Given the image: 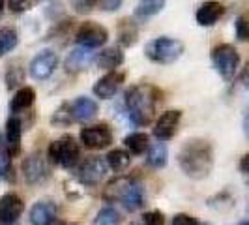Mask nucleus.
Listing matches in <instances>:
<instances>
[{"label":"nucleus","instance_id":"f257e3e1","mask_svg":"<svg viewBox=\"0 0 249 225\" xmlns=\"http://www.w3.org/2000/svg\"><path fill=\"white\" fill-rule=\"evenodd\" d=\"M178 165L182 173L193 180H202L213 169V149L204 139H189L178 150Z\"/></svg>","mask_w":249,"mask_h":225},{"label":"nucleus","instance_id":"f03ea898","mask_svg":"<svg viewBox=\"0 0 249 225\" xmlns=\"http://www.w3.org/2000/svg\"><path fill=\"white\" fill-rule=\"evenodd\" d=\"M161 92L152 85H135L125 92V107L133 124L148 126L156 116Z\"/></svg>","mask_w":249,"mask_h":225},{"label":"nucleus","instance_id":"7ed1b4c3","mask_svg":"<svg viewBox=\"0 0 249 225\" xmlns=\"http://www.w3.org/2000/svg\"><path fill=\"white\" fill-rule=\"evenodd\" d=\"M103 199L109 203H122L125 210L135 212L144 205V188L133 176H118L105 186Z\"/></svg>","mask_w":249,"mask_h":225},{"label":"nucleus","instance_id":"20e7f679","mask_svg":"<svg viewBox=\"0 0 249 225\" xmlns=\"http://www.w3.org/2000/svg\"><path fill=\"white\" fill-rule=\"evenodd\" d=\"M47 156L54 165H60L64 169H71L81 158V150L71 135H64L51 143L47 149Z\"/></svg>","mask_w":249,"mask_h":225},{"label":"nucleus","instance_id":"39448f33","mask_svg":"<svg viewBox=\"0 0 249 225\" xmlns=\"http://www.w3.org/2000/svg\"><path fill=\"white\" fill-rule=\"evenodd\" d=\"M184 53V43L175 38H156L146 45V56L156 64H173Z\"/></svg>","mask_w":249,"mask_h":225},{"label":"nucleus","instance_id":"423d86ee","mask_svg":"<svg viewBox=\"0 0 249 225\" xmlns=\"http://www.w3.org/2000/svg\"><path fill=\"white\" fill-rule=\"evenodd\" d=\"M212 62L213 68L217 70V74L223 77L225 81H231L238 72L240 66V55L238 51L229 45V43H221L212 51Z\"/></svg>","mask_w":249,"mask_h":225},{"label":"nucleus","instance_id":"0eeeda50","mask_svg":"<svg viewBox=\"0 0 249 225\" xmlns=\"http://www.w3.org/2000/svg\"><path fill=\"white\" fill-rule=\"evenodd\" d=\"M107 173H109L107 160L92 156V158H87L85 162L81 163L77 176H79V180L85 186H98V184L103 182V178L107 176Z\"/></svg>","mask_w":249,"mask_h":225},{"label":"nucleus","instance_id":"6e6552de","mask_svg":"<svg viewBox=\"0 0 249 225\" xmlns=\"http://www.w3.org/2000/svg\"><path fill=\"white\" fill-rule=\"evenodd\" d=\"M107 39H109L107 28L98 25V23H92V21L83 23L75 34V41L81 47H88V49H98V47L107 43Z\"/></svg>","mask_w":249,"mask_h":225},{"label":"nucleus","instance_id":"1a4fd4ad","mask_svg":"<svg viewBox=\"0 0 249 225\" xmlns=\"http://www.w3.org/2000/svg\"><path fill=\"white\" fill-rule=\"evenodd\" d=\"M81 143L88 150H103L111 147L112 143V130L107 124H96L83 128L81 131Z\"/></svg>","mask_w":249,"mask_h":225},{"label":"nucleus","instance_id":"9d476101","mask_svg":"<svg viewBox=\"0 0 249 225\" xmlns=\"http://www.w3.org/2000/svg\"><path fill=\"white\" fill-rule=\"evenodd\" d=\"M56 66H58L56 53L51 49H45L41 53H37L36 56L32 58V62L28 66V72L36 81H45V79H49L51 75L54 74Z\"/></svg>","mask_w":249,"mask_h":225},{"label":"nucleus","instance_id":"9b49d317","mask_svg":"<svg viewBox=\"0 0 249 225\" xmlns=\"http://www.w3.org/2000/svg\"><path fill=\"white\" fill-rule=\"evenodd\" d=\"M23 210H25V203L17 193L8 191L0 197V224L2 225L15 224L21 218Z\"/></svg>","mask_w":249,"mask_h":225},{"label":"nucleus","instance_id":"f8f14e48","mask_svg":"<svg viewBox=\"0 0 249 225\" xmlns=\"http://www.w3.org/2000/svg\"><path fill=\"white\" fill-rule=\"evenodd\" d=\"M68 109H70V118L71 122H77V124H87L90 120H94L100 112V107L98 103L90 98H77L75 101L68 103Z\"/></svg>","mask_w":249,"mask_h":225},{"label":"nucleus","instance_id":"ddd939ff","mask_svg":"<svg viewBox=\"0 0 249 225\" xmlns=\"http://www.w3.org/2000/svg\"><path fill=\"white\" fill-rule=\"evenodd\" d=\"M180 120H182V111H176V109L165 111L158 118L156 126H154V137L158 139V141L173 139L176 130H178V126H180Z\"/></svg>","mask_w":249,"mask_h":225},{"label":"nucleus","instance_id":"4468645a","mask_svg":"<svg viewBox=\"0 0 249 225\" xmlns=\"http://www.w3.org/2000/svg\"><path fill=\"white\" fill-rule=\"evenodd\" d=\"M122 83H124V74L111 70L109 74H105L101 79H98V83L94 85V94L101 100H109L118 92Z\"/></svg>","mask_w":249,"mask_h":225},{"label":"nucleus","instance_id":"2eb2a0df","mask_svg":"<svg viewBox=\"0 0 249 225\" xmlns=\"http://www.w3.org/2000/svg\"><path fill=\"white\" fill-rule=\"evenodd\" d=\"M58 218V206L53 201H37L30 208L32 225H53Z\"/></svg>","mask_w":249,"mask_h":225},{"label":"nucleus","instance_id":"dca6fc26","mask_svg":"<svg viewBox=\"0 0 249 225\" xmlns=\"http://www.w3.org/2000/svg\"><path fill=\"white\" fill-rule=\"evenodd\" d=\"M21 169H23V175L28 184H37L47 176V165L39 154H30L28 158H25Z\"/></svg>","mask_w":249,"mask_h":225},{"label":"nucleus","instance_id":"f3484780","mask_svg":"<svg viewBox=\"0 0 249 225\" xmlns=\"http://www.w3.org/2000/svg\"><path fill=\"white\" fill-rule=\"evenodd\" d=\"M96 53H92V49L88 47H79L73 49L68 58H66V70L70 74H77V72H85L92 62H96Z\"/></svg>","mask_w":249,"mask_h":225},{"label":"nucleus","instance_id":"a211bd4d","mask_svg":"<svg viewBox=\"0 0 249 225\" xmlns=\"http://www.w3.org/2000/svg\"><path fill=\"white\" fill-rule=\"evenodd\" d=\"M21 139H23V124L17 116H10L6 122V145L10 154H19L21 150Z\"/></svg>","mask_w":249,"mask_h":225},{"label":"nucleus","instance_id":"6ab92c4d","mask_svg":"<svg viewBox=\"0 0 249 225\" xmlns=\"http://www.w3.org/2000/svg\"><path fill=\"white\" fill-rule=\"evenodd\" d=\"M225 13V8L219 2H204L197 10V23L200 26H212L215 25Z\"/></svg>","mask_w":249,"mask_h":225},{"label":"nucleus","instance_id":"aec40b11","mask_svg":"<svg viewBox=\"0 0 249 225\" xmlns=\"http://www.w3.org/2000/svg\"><path fill=\"white\" fill-rule=\"evenodd\" d=\"M34 101H36V90L32 87H21L13 94L12 101H10V111H12V114L26 111L34 105Z\"/></svg>","mask_w":249,"mask_h":225},{"label":"nucleus","instance_id":"412c9836","mask_svg":"<svg viewBox=\"0 0 249 225\" xmlns=\"http://www.w3.org/2000/svg\"><path fill=\"white\" fill-rule=\"evenodd\" d=\"M122 62H124V53L118 49V47L103 49L96 56V64L100 66L101 70H109V72L116 70L118 66H122Z\"/></svg>","mask_w":249,"mask_h":225},{"label":"nucleus","instance_id":"4be33fe9","mask_svg":"<svg viewBox=\"0 0 249 225\" xmlns=\"http://www.w3.org/2000/svg\"><path fill=\"white\" fill-rule=\"evenodd\" d=\"M124 145H125V149L129 150V154H133V156H142V154H146L150 149V137H148V133H144V131H133V133H129V135L124 139Z\"/></svg>","mask_w":249,"mask_h":225},{"label":"nucleus","instance_id":"5701e85b","mask_svg":"<svg viewBox=\"0 0 249 225\" xmlns=\"http://www.w3.org/2000/svg\"><path fill=\"white\" fill-rule=\"evenodd\" d=\"M169 158V149L165 145V141H160L156 145H150L148 152H146V163L154 169H161L167 165Z\"/></svg>","mask_w":249,"mask_h":225},{"label":"nucleus","instance_id":"b1692460","mask_svg":"<svg viewBox=\"0 0 249 225\" xmlns=\"http://www.w3.org/2000/svg\"><path fill=\"white\" fill-rule=\"evenodd\" d=\"M116 34H118V43H120L122 47H129V45H133V43L137 41L139 28L131 19H122V21L118 23Z\"/></svg>","mask_w":249,"mask_h":225},{"label":"nucleus","instance_id":"393cba45","mask_svg":"<svg viewBox=\"0 0 249 225\" xmlns=\"http://www.w3.org/2000/svg\"><path fill=\"white\" fill-rule=\"evenodd\" d=\"M105 160H107L109 169L116 171V173H122V171H125L129 167V163H131V154L122 149H114L107 154Z\"/></svg>","mask_w":249,"mask_h":225},{"label":"nucleus","instance_id":"a878e982","mask_svg":"<svg viewBox=\"0 0 249 225\" xmlns=\"http://www.w3.org/2000/svg\"><path fill=\"white\" fill-rule=\"evenodd\" d=\"M122 224V218H120V214L116 208H112V206H105V208H101L98 216H96V220H94V225H120Z\"/></svg>","mask_w":249,"mask_h":225},{"label":"nucleus","instance_id":"bb28decb","mask_svg":"<svg viewBox=\"0 0 249 225\" xmlns=\"http://www.w3.org/2000/svg\"><path fill=\"white\" fill-rule=\"evenodd\" d=\"M165 2L167 0H141L137 6V15L139 17H152L165 8Z\"/></svg>","mask_w":249,"mask_h":225},{"label":"nucleus","instance_id":"cd10ccee","mask_svg":"<svg viewBox=\"0 0 249 225\" xmlns=\"http://www.w3.org/2000/svg\"><path fill=\"white\" fill-rule=\"evenodd\" d=\"M236 38L240 41H249V12L236 19Z\"/></svg>","mask_w":249,"mask_h":225},{"label":"nucleus","instance_id":"c85d7f7f","mask_svg":"<svg viewBox=\"0 0 249 225\" xmlns=\"http://www.w3.org/2000/svg\"><path fill=\"white\" fill-rule=\"evenodd\" d=\"M6 83H8V88H13V87H17L19 83H23V70L21 68H10L8 70V74H6Z\"/></svg>","mask_w":249,"mask_h":225},{"label":"nucleus","instance_id":"c756f323","mask_svg":"<svg viewBox=\"0 0 249 225\" xmlns=\"http://www.w3.org/2000/svg\"><path fill=\"white\" fill-rule=\"evenodd\" d=\"M0 38L4 39V43H6V47H8V51H12L17 47V32L13 30V28H2L0 30Z\"/></svg>","mask_w":249,"mask_h":225},{"label":"nucleus","instance_id":"7c9ffc66","mask_svg":"<svg viewBox=\"0 0 249 225\" xmlns=\"http://www.w3.org/2000/svg\"><path fill=\"white\" fill-rule=\"evenodd\" d=\"M142 225H165V218L160 210H152L142 216Z\"/></svg>","mask_w":249,"mask_h":225},{"label":"nucleus","instance_id":"2f4dec72","mask_svg":"<svg viewBox=\"0 0 249 225\" xmlns=\"http://www.w3.org/2000/svg\"><path fill=\"white\" fill-rule=\"evenodd\" d=\"M10 152H0V178H8L12 173V163H10Z\"/></svg>","mask_w":249,"mask_h":225},{"label":"nucleus","instance_id":"473e14b6","mask_svg":"<svg viewBox=\"0 0 249 225\" xmlns=\"http://www.w3.org/2000/svg\"><path fill=\"white\" fill-rule=\"evenodd\" d=\"M34 0H8V8L12 13H23L32 6Z\"/></svg>","mask_w":249,"mask_h":225},{"label":"nucleus","instance_id":"72a5a7b5","mask_svg":"<svg viewBox=\"0 0 249 225\" xmlns=\"http://www.w3.org/2000/svg\"><path fill=\"white\" fill-rule=\"evenodd\" d=\"M100 0H71L73 4V10L77 13H88Z\"/></svg>","mask_w":249,"mask_h":225},{"label":"nucleus","instance_id":"f704fd0d","mask_svg":"<svg viewBox=\"0 0 249 225\" xmlns=\"http://www.w3.org/2000/svg\"><path fill=\"white\" fill-rule=\"evenodd\" d=\"M173 225H199V222L189 214H176L173 218Z\"/></svg>","mask_w":249,"mask_h":225},{"label":"nucleus","instance_id":"c9c22d12","mask_svg":"<svg viewBox=\"0 0 249 225\" xmlns=\"http://www.w3.org/2000/svg\"><path fill=\"white\" fill-rule=\"evenodd\" d=\"M122 2L124 0H100L98 4H100V8L103 12H114V10H118L122 6Z\"/></svg>","mask_w":249,"mask_h":225},{"label":"nucleus","instance_id":"e433bc0d","mask_svg":"<svg viewBox=\"0 0 249 225\" xmlns=\"http://www.w3.org/2000/svg\"><path fill=\"white\" fill-rule=\"evenodd\" d=\"M240 171H242L244 175H249V152L240 160Z\"/></svg>","mask_w":249,"mask_h":225},{"label":"nucleus","instance_id":"4c0bfd02","mask_svg":"<svg viewBox=\"0 0 249 225\" xmlns=\"http://www.w3.org/2000/svg\"><path fill=\"white\" fill-rule=\"evenodd\" d=\"M8 53V47H6V43H4V39L0 38V56H4Z\"/></svg>","mask_w":249,"mask_h":225},{"label":"nucleus","instance_id":"58836bf2","mask_svg":"<svg viewBox=\"0 0 249 225\" xmlns=\"http://www.w3.org/2000/svg\"><path fill=\"white\" fill-rule=\"evenodd\" d=\"M4 150V139H2V135H0V152Z\"/></svg>","mask_w":249,"mask_h":225},{"label":"nucleus","instance_id":"ea45409f","mask_svg":"<svg viewBox=\"0 0 249 225\" xmlns=\"http://www.w3.org/2000/svg\"><path fill=\"white\" fill-rule=\"evenodd\" d=\"M246 135H248V139H249V122L246 124Z\"/></svg>","mask_w":249,"mask_h":225},{"label":"nucleus","instance_id":"a19ab883","mask_svg":"<svg viewBox=\"0 0 249 225\" xmlns=\"http://www.w3.org/2000/svg\"><path fill=\"white\" fill-rule=\"evenodd\" d=\"M4 2H6V0H0V12H2V8H4Z\"/></svg>","mask_w":249,"mask_h":225},{"label":"nucleus","instance_id":"79ce46f5","mask_svg":"<svg viewBox=\"0 0 249 225\" xmlns=\"http://www.w3.org/2000/svg\"><path fill=\"white\" fill-rule=\"evenodd\" d=\"M240 225H249V222H244V224H240Z\"/></svg>","mask_w":249,"mask_h":225},{"label":"nucleus","instance_id":"37998d69","mask_svg":"<svg viewBox=\"0 0 249 225\" xmlns=\"http://www.w3.org/2000/svg\"><path fill=\"white\" fill-rule=\"evenodd\" d=\"M129 225H141V224H129Z\"/></svg>","mask_w":249,"mask_h":225}]
</instances>
